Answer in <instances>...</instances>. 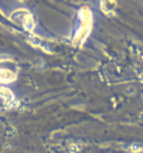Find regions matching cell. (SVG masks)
<instances>
[{
    "label": "cell",
    "mask_w": 143,
    "mask_h": 153,
    "mask_svg": "<svg viewBox=\"0 0 143 153\" xmlns=\"http://www.w3.org/2000/svg\"><path fill=\"white\" fill-rule=\"evenodd\" d=\"M17 79V74L13 70L0 67V84H11Z\"/></svg>",
    "instance_id": "obj_4"
},
{
    "label": "cell",
    "mask_w": 143,
    "mask_h": 153,
    "mask_svg": "<svg viewBox=\"0 0 143 153\" xmlns=\"http://www.w3.org/2000/svg\"><path fill=\"white\" fill-rule=\"evenodd\" d=\"M115 7H116L115 1H102L101 3V10L104 11L105 14H113Z\"/></svg>",
    "instance_id": "obj_5"
},
{
    "label": "cell",
    "mask_w": 143,
    "mask_h": 153,
    "mask_svg": "<svg viewBox=\"0 0 143 153\" xmlns=\"http://www.w3.org/2000/svg\"><path fill=\"white\" fill-rule=\"evenodd\" d=\"M10 20L13 23H16L17 26H20L21 28H24L26 31H33L36 28L34 16L26 9H19V10L13 11L10 16Z\"/></svg>",
    "instance_id": "obj_2"
},
{
    "label": "cell",
    "mask_w": 143,
    "mask_h": 153,
    "mask_svg": "<svg viewBox=\"0 0 143 153\" xmlns=\"http://www.w3.org/2000/svg\"><path fill=\"white\" fill-rule=\"evenodd\" d=\"M16 105V97L9 88L0 87V108L1 109H11Z\"/></svg>",
    "instance_id": "obj_3"
},
{
    "label": "cell",
    "mask_w": 143,
    "mask_h": 153,
    "mask_svg": "<svg viewBox=\"0 0 143 153\" xmlns=\"http://www.w3.org/2000/svg\"><path fill=\"white\" fill-rule=\"evenodd\" d=\"M78 16H79V27H78V30L75 31V36L72 38V44L75 47H81L87 41L88 36L92 31L94 20H92V11L89 7H82L78 13Z\"/></svg>",
    "instance_id": "obj_1"
}]
</instances>
